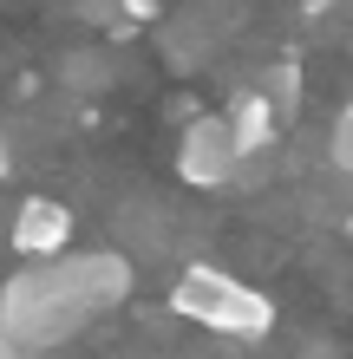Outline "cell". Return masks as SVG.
Wrapping results in <instances>:
<instances>
[{"label":"cell","instance_id":"cell-7","mask_svg":"<svg viewBox=\"0 0 353 359\" xmlns=\"http://www.w3.org/2000/svg\"><path fill=\"white\" fill-rule=\"evenodd\" d=\"M327 157H334L340 170H353V98L334 111V131H327Z\"/></svg>","mask_w":353,"mask_h":359},{"label":"cell","instance_id":"cell-9","mask_svg":"<svg viewBox=\"0 0 353 359\" xmlns=\"http://www.w3.org/2000/svg\"><path fill=\"white\" fill-rule=\"evenodd\" d=\"M118 7L131 13V20H157V0H118Z\"/></svg>","mask_w":353,"mask_h":359},{"label":"cell","instance_id":"cell-12","mask_svg":"<svg viewBox=\"0 0 353 359\" xmlns=\"http://www.w3.org/2000/svg\"><path fill=\"white\" fill-rule=\"evenodd\" d=\"M347 229H353V222H347Z\"/></svg>","mask_w":353,"mask_h":359},{"label":"cell","instance_id":"cell-5","mask_svg":"<svg viewBox=\"0 0 353 359\" xmlns=\"http://www.w3.org/2000/svg\"><path fill=\"white\" fill-rule=\"evenodd\" d=\"M222 124H229V144H236V157H262L268 144H275V111H268V98L248 86V92H236L229 98V111H222Z\"/></svg>","mask_w":353,"mask_h":359},{"label":"cell","instance_id":"cell-6","mask_svg":"<svg viewBox=\"0 0 353 359\" xmlns=\"http://www.w3.org/2000/svg\"><path fill=\"white\" fill-rule=\"evenodd\" d=\"M255 92L268 98L275 124H295V118H301V92H307V79H301V59H275V66L262 72V86H255Z\"/></svg>","mask_w":353,"mask_h":359},{"label":"cell","instance_id":"cell-8","mask_svg":"<svg viewBox=\"0 0 353 359\" xmlns=\"http://www.w3.org/2000/svg\"><path fill=\"white\" fill-rule=\"evenodd\" d=\"M0 359H39V346H27V340H0Z\"/></svg>","mask_w":353,"mask_h":359},{"label":"cell","instance_id":"cell-4","mask_svg":"<svg viewBox=\"0 0 353 359\" xmlns=\"http://www.w3.org/2000/svg\"><path fill=\"white\" fill-rule=\"evenodd\" d=\"M72 242V209L66 203H53V196H27L13 209V248L20 255H59V248Z\"/></svg>","mask_w":353,"mask_h":359},{"label":"cell","instance_id":"cell-3","mask_svg":"<svg viewBox=\"0 0 353 359\" xmlns=\"http://www.w3.org/2000/svg\"><path fill=\"white\" fill-rule=\"evenodd\" d=\"M236 144H229V124H222V111H197L183 118V137H177V177L190 189H222L236 177Z\"/></svg>","mask_w":353,"mask_h":359},{"label":"cell","instance_id":"cell-10","mask_svg":"<svg viewBox=\"0 0 353 359\" xmlns=\"http://www.w3.org/2000/svg\"><path fill=\"white\" fill-rule=\"evenodd\" d=\"M301 13H314V20H321V13H334V0H301Z\"/></svg>","mask_w":353,"mask_h":359},{"label":"cell","instance_id":"cell-2","mask_svg":"<svg viewBox=\"0 0 353 359\" xmlns=\"http://www.w3.org/2000/svg\"><path fill=\"white\" fill-rule=\"evenodd\" d=\"M171 307L183 320L210 327V333H229V340H262L268 320H275V307H268V294H255L248 281H229L222 268H183L177 287H171Z\"/></svg>","mask_w":353,"mask_h":359},{"label":"cell","instance_id":"cell-1","mask_svg":"<svg viewBox=\"0 0 353 359\" xmlns=\"http://www.w3.org/2000/svg\"><path fill=\"white\" fill-rule=\"evenodd\" d=\"M131 287V268L112 262V255H86V262H66V268H46V274H20L7 287V340H27V346H46L53 333L79 327V313L105 307L112 294Z\"/></svg>","mask_w":353,"mask_h":359},{"label":"cell","instance_id":"cell-11","mask_svg":"<svg viewBox=\"0 0 353 359\" xmlns=\"http://www.w3.org/2000/svg\"><path fill=\"white\" fill-rule=\"evenodd\" d=\"M7 163H13V151H7V131H0V177H7Z\"/></svg>","mask_w":353,"mask_h":359}]
</instances>
